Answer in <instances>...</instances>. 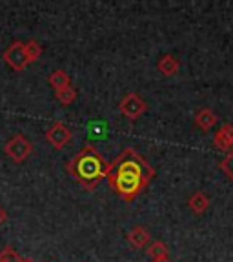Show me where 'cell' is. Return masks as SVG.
<instances>
[{
    "mask_svg": "<svg viewBox=\"0 0 233 262\" xmlns=\"http://www.w3.org/2000/svg\"><path fill=\"white\" fill-rule=\"evenodd\" d=\"M6 222H8V213H6V209L0 206V228H2Z\"/></svg>",
    "mask_w": 233,
    "mask_h": 262,
    "instance_id": "18",
    "label": "cell"
},
{
    "mask_svg": "<svg viewBox=\"0 0 233 262\" xmlns=\"http://www.w3.org/2000/svg\"><path fill=\"white\" fill-rule=\"evenodd\" d=\"M0 262H22V257L13 248H4L0 251Z\"/></svg>",
    "mask_w": 233,
    "mask_h": 262,
    "instance_id": "16",
    "label": "cell"
},
{
    "mask_svg": "<svg viewBox=\"0 0 233 262\" xmlns=\"http://www.w3.org/2000/svg\"><path fill=\"white\" fill-rule=\"evenodd\" d=\"M22 262H35L33 258H22Z\"/></svg>",
    "mask_w": 233,
    "mask_h": 262,
    "instance_id": "20",
    "label": "cell"
},
{
    "mask_svg": "<svg viewBox=\"0 0 233 262\" xmlns=\"http://www.w3.org/2000/svg\"><path fill=\"white\" fill-rule=\"evenodd\" d=\"M4 153L13 162H22L33 153V144L24 135H15L4 146Z\"/></svg>",
    "mask_w": 233,
    "mask_h": 262,
    "instance_id": "3",
    "label": "cell"
},
{
    "mask_svg": "<svg viewBox=\"0 0 233 262\" xmlns=\"http://www.w3.org/2000/svg\"><path fill=\"white\" fill-rule=\"evenodd\" d=\"M108 168H110V164L93 146L84 147L68 164L70 175L90 191L100 184V180L106 179Z\"/></svg>",
    "mask_w": 233,
    "mask_h": 262,
    "instance_id": "2",
    "label": "cell"
},
{
    "mask_svg": "<svg viewBox=\"0 0 233 262\" xmlns=\"http://www.w3.org/2000/svg\"><path fill=\"white\" fill-rule=\"evenodd\" d=\"M48 82H49V86L53 88L55 91H60V90H64V88L71 86V78H70V75L66 73V71H62V70L53 71V73L49 75Z\"/></svg>",
    "mask_w": 233,
    "mask_h": 262,
    "instance_id": "12",
    "label": "cell"
},
{
    "mask_svg": "<svg viewBox=\"0 0 233 262\" xmlns=\"http://www.w3.org/2000/svg\"><path fill=\"white\" fill-rule=\"evenodd\" d=\"M213 144H215V147L221 149V151H231L233 149V126L231 124H224V126H221L215 131Z\"/></svg>",
    "mask_w": 233,
    "mask_h": 262,
    "instance_id": "7",
    "label": "cell"
},
{
    "mask_svg": "<svg viewBox=\"0 0 233 262\" xmlns=\"http://www.w3.org/2000/svg\"><path fill=\"white\" fill-rule=\"evenodd\" d=\"M179 66H180L179 60H177L173 55H164V57H160V60L157 62V70H159L164 77H172V75H175L177 71H179Z\"/></svg>",
    "mask_w": 233,
    "mask_h": 262,
    "instance_id": "10",
    "label": "cell"
},
{
    "mask_svg": "<svg viewBox=\"0 0 233 262\" xmlns=\"http://www.w3.org/2000/svg\"><path fill=\"white\" fill-rule=\"evenodd\" d=\"M4 60L9 68H13L15 71H24L28 68V57H26V49L22 42H13L8 49L4 51Z\"/></svg>",
    "mask_w": 233,
    "mask_h": 262,
    "instance_id": "5",
    "label": "cell"
},
{
    "mask_svg": "<svg viewBox=\"0 0 233 262\" xmlns=\"http://www.w3.org/2000/svg\"><path fill=\"white\" fill-rule=\"evenodd\" d=\"M188 206H189V209H192V211L195 213V215H202V213H204L206 209H208L209 199L202 191H197V193H193V195L189 196Z\"/></svg>",
    "mask_w": 233,
    "mask_h": 262,
    "instance_id": "11",
    "label": "cell"
},
{
    "mask_svg": "<svg viewBox=\"0 0 233 262\" xmlns=\"http://www.w3.org/2000/svg\"><path fill=\"white\" fill-rule=\"evenodd\" d=\"M153 262H172V260H170V257H164V258H157V260H153Z\"/></svg>",
    "mask_w": 233,
    "mask_h": 262,
    "instance_id": "19",
    "label": "cell"
},
{
    "mask_svg": "<svg viewBox=\"0 0 233 262\" xmlns=\"http://www.w3.org/2000/svg\"><path fill=\"white\" fill-rule=\"evenodd\" d=\"M152 237H150V231L142 226H135L128 231V242H130L131 248L135 250H140V248H146V246L152 244Z\"/></svg>",
    "mask_w": 233,
    "mask_h": 262,
    "instance_id": "8",
    "label": "cell"
},
{
    "mask_svg": "<svg viewBox=\"0 0 233 262\" xmlns=\"http://www.w3.org/2000/svg\"><path fill=\"white\" fill-rule=\"evenodd\" d=\"M195 124L201 127L202 131H209L215 124H217V115L209 107H202L199 113L195 115Z\"/></svg>",
    "mask_w": 233,
    "mask_h": 262,
    "instance_id": "9",
    "label": "cell"
},
{
    "mask_svg": "<svg viewBox=\"0 0 233 262\" xmlns=\"http://www.w3.org/2000/svg\"><path fill=\"white\" fill-rule=\"evenodd\" d=\"M146 107H147L146 100L137 93L126 95L119 104V111L130 120H137L139 117H142L144 111H146Z\"/></svg>",
    "mask_w": 233,
    "mask_h": 262,
    "instance_id": "4",
    "label": "cell"
},
{
    "mask_svg": "<svg viewBox=\"0 0 233 262\" xmlns=\"http://www.w3.org/2000/svg\"><path fill=\"white\" fill-rule=\"evenodd\" d=\"M147 255L153 258V260H157V258H164L170 255V250L168 246L164 244V242L160 241H153L152 244L147 246Z\"/></svg>",
    "mask_w": 233,
    "mask_h": 262,
    "instance_id": "13",
    "label": "cell"
},
{
    "mask_svg": "<svg viewBox=\"0 0 233 262\" xmlns=\"http://www.w3.org/2000/svg\"><path fill=\"white\" fill-rule=\"evenodd\" d=\"M55 97H57V100L60 104H64V106H70V104L75 102V98H77V90H75L73 86H68V88H64V90H60V91H55Z\"/></svg>",
    "mask_w": 233,
    "mask_h": 262,
    "instance_id": "15",
    "label": "cell"
},
{
    "mask_svg": "<svg viewBox=\"0 0 233 262\" xmlns=\"http://www.w3.org/2000/svg\"><path fill=\"white\" fill-rule=\"evenodd\" d=\"M221 168L224 169V171L228 173V175L233 179V149H231V151H229V155L226 157V160H224V162L221 164Z\"/></svg>",
    "mask_w": 233,
    "mask_h": 262,
    "instance_id": "17",
    "label": "cell"
},
{
    "mask_svg": "<svg viewBox=\"0 0 233 262\" xmlns=\"http://www.w3.org/2000/svg\"><path fill=\"white\" fill-rule=\"evenodd\" d=\"M46 140H48L55 149H62L68 146L71 140V129L64 122H55L53 126L46 131Z\"/></svg>",
    "mask_w": 233,
    "mask_h": 262,
    "instance_id": "6",
    "label": "cell"
},
{
    "mask_svg": "<svg viewBox=\"0 0 233 262\" xmlns=\"http://www.w3.org/2000/svg\"><path fill=\"white\" fill-rule=\"evenodd\" d=\"M24 49H26V57H28V62H37L38 58L42 57V46L38 44L37 40H29L24 42Z\"/></svg>",
    "mask_w": 233,
    "mask_h": 262,
    "instance_id": "14",
    "label": "cell"
},
{
    "mask_svg": "<svg viewBox=\"0 0 233 262\" xmlns=\"http://www.w3.org/2000/svg\"><path fill=\"white\" fill-rule=\"evenodd\" d=\"M153 175L155 171L152 169V166L135 149L128 147L126 151H122L110 164L106 179L117 195L131 202L150 184Z\"/></svg>",
    "mask_w": 233,
    "mask_h": 262,
    "instance_id": "1",
    "label": "cell"
}]
</instances>
